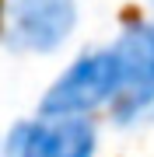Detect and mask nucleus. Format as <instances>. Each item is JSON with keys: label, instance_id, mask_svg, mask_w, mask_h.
Instances as JSON below:
<instances>
[{"label": "nucleus", "instance_id": "obj_1", "mask_svg": "<svg viewBox=\"0 0 154 157\" xmlns=\"http://www.w3.org/2000/svg\"><path fill=\"white\" fill-rule=\"evenodd\" d=\"M123 91V70L112 45L84 49L70 67L46 87L39 115H91L95 108H112Z\"/></svg>", "mask_w": 154, "mask_h": 157}, {"label": "nucleus", "instance_id": "obj_2", "mask_svg": "<svg viewBox=\"0 0 154 157\" xmlns=\"http://www.w3.org/2000/svg\"><path fill=\"white\" fill-rule=\"evenodd\" d=\"M77 0H7L0 17V35L11 52L53 56L77 32Z\"/></svg>", "mask_w": 154, "mask_h": 157}, {"label": "nucleus", "instance_id": "obj_3", "mask_svg": "<svg viewBox=\"0 0 154 157\" xmlns=\"http://www.w3.org/2000/svg\"><path fill=\"white\" fill-rule=\"evenodd\" d=\"M112 49L123 70V91L112 101V119L119 126L154 119V21H130Z\"/></svg>", "mask_w": 154, "mask_h": 157}, {"label": "nucleus", "instance_id": "obj_4", "mask_svg": "<svg viewBox=\"0 0 154 157\" xmlns=\"http://www.w3.org/2000/svg\"><path fill=\"white\" fill-rule=\"evenodd\" d=\"M98 126L91 115H35L4 136V157H95Z\"/></svg>", "mask_w": 154, "mask_h": 157}, {"label": "nucleus", "instance_id": "obj_5", "mask_svg": "<svg viewBox=\"0 0 154 157\" xmlns=\"http://www.w3.org/2000/svg\"><path fill=\"white\" fill-rule=\"evenodd\" d=\"M0 157H4V143H0Z\"/></svg>", "mask_w": 154, "mask_h": 157}, {"label": "nucleus", "instance_id": "obj_6", "mask_svg": "<svg viewBox=\"0 0 154 157\" xmlns=\"http://www.w3.org/2000/svg\"><path fill=\"white\" fill-rule=\"evenodd\" d=\"M147 4H151V7H154V0H147Z\"/></svg>", "mask_w": 154, "mask_h": 157}]
</instances>
